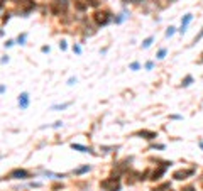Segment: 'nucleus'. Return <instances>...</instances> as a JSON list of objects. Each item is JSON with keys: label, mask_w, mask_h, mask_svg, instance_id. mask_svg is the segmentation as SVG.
Returning <instances> with one entry per match:
<instances>
[{"label": "nucleus", "mask_w": 203, "mask_h": 191, "mask_svg": "<svg viewBox=\"0 0 203 191\" xmlns=\"http://www.w3.org/2000/svg\"><path fill=\"white\" fill-rule=\"evenodd\" d=\"M26 37H27V34H20L17 37V44H24V43H26Z\"/></svg>", "instance_id": "nucleus-18"}, {"label": "nucleus", "mask_w": 203, "mask_h": 191, "mask_svg": "<svg viewBox=\"0 0 203 191\" xmlns=\"http://www.w3.org/2000/svg\"><path fill=\"white\" fill-rule=\"evenodd\" d=\"M86 171H90V166H83V168H78L76 171H74V174H83Z\"/></svg>", "instance_id": "nucleus-14"}, {"label": "nucleus", "mask_w": 203, "mask_h": 191, "mask_svg": "<svg viewBox=\"0 0 203 191\" xmlns=\"http://www.w3.org/2000/svg\"><path fill=\"white\" fill-rule=\"evenodd\" d=\"M139 68H140L139 63H132V64H130V69H134V71H135V69H139Z\"/></svg>", "instance_id": "nucleus-23"}, {"label": "nucleus", "mask_w": 203, "mask_h": 191, "mask_svg": "<svg viewBox=\"0 0 203 191\" xmlns=\"http://www.w3.org/2000/svg\"><path fill=\"white\" fill-rule=\"evenodd\" d=\"M69 7V2L68 0H54V2H51V5H49V9L54 15H63L66 14V10H68Z\"/></svg>", "instance_id": "nucleus-1"}, {"label": "nucleus", "mask_w": 203, "mask_h": 191, "mask_svg": "<svg viewBox=\"0 0 203 191\" xmlns=\"http://www.w3.org/2000/svg\"><path fill=\"white\" fill-rule=\"evenodd\" d=\"M19 7L24 9V14H29L31 10L36 9V2L34 0H19Z\"/></svg>", "instance_id": "nucleus-5"}, {"label": "nucleus", "mask_w": 203, "mask_h": 191, "mask_svg": "<svg viewBox=\"0 0 203 191\" xmlns=\"http://www.w3.org/2000/svg\"><path fill=\"white\" fill-rule=\"evenodd\" d=\"M93 20H95L97 26H107L112 20V14L109 10H97L93 14Z\"/></svg>", "instance_id": "nucleus-2"}, {"label": "nucleus", "mask_w": 203, "mask_h": 191, "mask_svg": "<svg viewBox=\"0 0 203 191\" xmlns=\"http://www.w3.org/2000/svg\"><path fill=\"white\" fill-rule=\"evenodd\" d=\"M195 174V169H178V171L173 173V178H175L176 181H183V179H188L190 176H193Z\"/></svg>", "instance_id": "nucleus-4"}, {"label": "nucleus", "mask_w": 203, "mask_h": 191, "mask_svg": "<svg viewBox=\"0 0 203 191\" xmlns=\"http://www.w3.org/2000/svg\"><path fill=\"white\" fill-rule=\"evenodd\" d=\"M200 147H201V149H203V142H200Z\"/></svg>", "instance_id": "nucleus-34"}, {"label": "nucleus", "mask_w": 203, "mask_h": 191, "mask_svg": "<svg viewBox=\"0 0 203 191\" xmlns=\"http://www.w3.org/2000/svg\"><path fill=\"white\" fill-rule=\"evenodd\" d=\"M191 19H193V14H186L183 20H181V29H180V32H186V27H188V24L191 22Z\"/></svg>", "instance_id": "nucleus-9"}, {"label": "nucleus", "mask_w": 203, "mask_h": 191, "mask_svg": "<svg viewBox=\"0 0 203 191\" xmlns=\"http://www.w3.org/2000/svg\"><path fill=\"white\" fill-rule=\"evenodd\" d=\"M43 53H49V46H43V49H41Z\"/></svg>", "instance_id": "nucleus-27"}, {"label": "nucleus", "mask_w": 203, "mask_h": 191, "mask_svg": "<svg viewBox=\"0 0 203 191\" xmlns=\"http://www.w3.org/2000/svg\"><path fill=\"white\" fill-rule=\"evenodd\" d=\"M73 51L76 53V54H80V53H81V48H80L78 44H74V46H73Z\"/></svg>", "instance_id": "nucleus-22"}, {"label": "nucleus", "mask_w": 203, "mask_h": 191, "mask_svg": "<svg viewBox=\"0 0 203 191\" xmlns=\"http://www.w3.org/2000/svg\"><path fill=\"white\" fill-rule=\"evenodd\" d=\"M3 91H5V86H3V85H0V93H3Z\"/></svg>", "instance_id": "nucleus-32"}, {"label": "nucleus", "mask_w": 203, "mask_h": 191, "mask_svg": "<svg viewBox=\"0 0 203 191\" xmlns=\"http://www.w3.org/2000/svg\"><path fill=\"white\" fill-rule=\"evenodd\" d=\"M100 186L105 191H120V181H119V178H114V176L100 181Z\"/></svg>", "instance_id": "nucleus-3"}, {"label": "nucleus", "mask_w": 203, "mask_h": 191, "mask_svg": "<svg viewBox=\"0 0 203 191\" xmlns=\"http://www.w3.org/2000/svg\"><path fill=\"white\" fill-rule=\"evenodd\" d=\"M166 56V49H159V51H157V59H163V58Z\"/></svg>", "instance_id": "nucleus-17"}, {"label": "nucleus", "mask_w": 203, "mask_h": 191, "mask_svg": "<svg viewBox=\"0 0 203 191\" xmlns=\"http://www.w3.org/2000/svg\"><path fill=\"white\" fill-rule=\"evenodd\" d=\"M71 149H76V151H80V152H90V151H92L90 147L80 146V144H71Z\"/></svg>", "instance_id": "nucleus-11"}, {"label": "nucleus", "mask_w": 203, "mask_h": 191, "mask_svg": "<svg viewBox=\"0 0 203 191\" xmlns=\"http://www.w3.org/2000/svg\"><path fill=\"white\" fill-rule=\"evenodd\" d=\"M5 2H7V0H0V9H2L3 5H5Z\"/></svg>", "instance_id": "nucleus-31"}, {"label": "nucleus", "mask_w": 203, "mask_h": 191, "mask_svg": "<svg viewBox=\"0 0 203 191\" xmlns=\"http://www.w3.org/2000/svg\"><path fill=\"white\" fill-rule=\"evenodd\" d=\"M135 135L142 137V139H147V140H154L157 137V134H156V132H152V130H139Z\"/></svg>", "instance_id": "nucleus-7"}, {"label": "nucleus", "mask_w": 203, "mask_h": 191, "mask_svg": "<svg viewBox=\"0 0 203 191\" xmlns=\"http://www.w3.org/2000/svg\"><path fill=\"white\" fill-rule=\"evenodd\" d=\"M181 191H196V188H195V186H185V188H181Z\"/></svg>", "instance_id": "nucleus-19"}, {"label": "nucleus", "mask_w": 203, "mask_h": 191, "mask_svg": "<svg viewBox=\"0 0 203 191\" xmlns=\"http://www.w3.org/2000/svg\"><path fill=\"white\" fill-rule=\"evenodd\" d=\"M59 48L63 49V51H64V49H66V43H64V41H61V43H59Z\"/></svg>", "instance_id": "nucleus-26"}, {"label": "nucleus", "mask_w": 203, "mask_h": 191, "mask_svg": "<svg viewBox=\"0 0 203 191\" xmlns=\"http://www.w3.org/2000/svg\"><path fill=\"white\" fill-rule=\"evenodd\" d=\"M86 5H92V7H98V5H100V0H86Z\"/></svg>", "instance_id": "nucleus-16"}, {"label": "nucleus", "mask_w": 203, "mask_h": 191, "mask_svg": "<svg viewBox=\"0 0 203 191\" xmlns=\"http://www.w3.org/2000/svg\"><path fill=\"white\" fill-rule=\"evenodd\" d=\"M152 66H154V63H152V61H149V63H146V68H147V69H152Z\"/></svg>", "instance_id": "nucleus-25"}, {"label": "nucleus", "mask_w": 203, "mask_h": 191, "mask_svg": "<svg viewBox=\"0 0 203 191\" xmlns=\"http://www.w3.org/2000/svg\"><path fill=\"white\" fill-rule=\"evenodd\" d=\"M198 63H203V53H201V58L198 59Z\"/></svg>", "instance_id": "nucleus-33"}, {"label": "nucleus", "mask_w": 203, "mask_h": 191, "mask_svg": "<svg viewBox=\"0 0 203 191\" xmlns=\"http://www.w3.org/2000/svg\"><path fill=\"white\" fill-rule=\"evenodd\" d=\"M69 105H71V102L63 103V105H54V107H53V110H63V108H66V107H69Z\"/></svg>", "instance_id": "nucleus-15"}, {"label": "nucleus", "mask_w": 203, "mask_h": 191, "mask_svg": "<svg viewBox=\"0 0 203 191\" xmlns=\"http://www.w3.org/2000/svg\"><path fill=\"white\" fill-rule=\"evenodd\" d=\"M12 44H14V41H10V39H9V41H7V43H5V48H10Z\"/></svg>", "instance_id": "nucleus-28"}, {"label": "nucleus", "mask_w": 203, "mask_h": 191, "mask_svg": "<svg viewBox=\"0 0 203 191\" xmlns=\"http://www.w3.org/2000/svg\"><path fill=\"white\" fill-rule=\"evenodd\" d=\"M29 176H31V174H29V171H26V169H14V171L9 173V178H14V179H26Z\"/></svg>", "instance_id": "nucleus-6"}, {"label": "nucleus", "mask_w": 203, "mask_h": 191, "mask_svg": "<svg viewBox=\"0 0 203 191\" xmlns=\"http://www.w3.org/2000/svg\"><path fill=\"white\" fill-rule=\"evenodd\" d=\"M152 41H154V37H152V36H151V37H147V39L142 43V48H144V49H146V48H149V46L152 44Z\"/></svg>", "instance_id": "nucleus-13"}, {"label": "nucleus", "mask_w": 203, "mask_h": 191, "mask_svg": "<svg viewBox=\"0 0 203 191\" xmlns=\"http://www.w3.org/2000/svg\"><path fill=\"white\" fill-rule=\"evenodd\" d=\"M164 171H166V166H159V168H157L156 171L151 174V179H152V181H157V179H161V176H163V174H164Z\"/></svg>", "instance_id": "nucleus-8"}, {"label": "nucleus", "mask_w": 203, "mask_h": 191, "mask_svg": "<svg viewBox=\"0 0 203 191\" xmlns=\"http://www.w3.org/2000/svg\"><path fill=\"white\" fill-rule=\"evenodd\" d=\"M59 188H63V184H59V183H58V184H54V186H53V189H59Z\"/></svg>", "instance_id": "nucleus-29"}, {"label": "nucleus", "mask_w": 203, "mask_h": 191, "mask_svg": "<svg viewBox=\"0 0 203 191\" xmlns=\"http://www.w3.org/2000/svg\"><path fill=\"white\" fill-rule=\"evenodd\" d=\"M191 83H193V76H191V74H188V76L181 81V86H188V85H191Z\"/></svg>", "instance_id": "nucleus-12"}, {"label": "nucleus", "mask_w": 203, "mask_h": 191, "mask_svg": "<svg viewBox=\"0 0 203 191\" xmlns=\"http://www.w3.org/2000/svg\"><path fill=\"white\" fill-rule=\"evenodd\" d=\"M76 83V78H69V85H74Z\"/></svg>", "instance_id": "nucleus-30"}, {"label": "nucleus", "mask_w": 203, "mask_h": 191, "mask_svg": "<svg viewBox=\"0 0 203 191\" xmlns=\"http://www.w3.org/2000/svg\"><path fill=\"white\" fill-rule=\"evenodd\" d=\"M19 107H20V108H27V107H29V95L27 93H20V97H19Z\"/></svg>", "instance_id": "nucleus-10"}, {"label": "nucleus", "mask_w": 203, "mask_h": 191, "mask_svg": "<svg viewBox=\"0 0 203 191\" xmlns=\"http://www.w3.org/2000/svg\"><path fill=\"white\" fill-rule=\"evenodd\" d=\"M173 34H175V27H169L168 31H166V36H168V37H171Z\"/></svg>", "instance_id": "nucleus-21"}, {"label": "nucleus", "mask_w": 203, "mask_h": 191, "mask_svg": "<svg viewBox=\"0 0 203 191\" xmlns=\"http://www.w3.org/2000/svg\"><path fill=\"white\" fill-rule=\"evenodd\" d=\"M201 37H203V29H201V31H200V34H198L196 37H195V43H196V41H200Z\"/></svg>", "instance_id": "nucleus-24"}, {"label": "nucleus", "mask_w": 203, "mask_h": 191, "mask_svg": "<svg viewBox=\"0 0 203 191\" xmlns=\"http://www.w3.org/2000/svg\"><path fill=\"white\" fill-rule=\"evenodd\" d=\"M10 15H12V14H10V12H7V14H3V17H2V22H3V24H5V22H7V20H9V19H10Z\"/></svg>", "instance_id": "nucleus-20"}]
</instances>
